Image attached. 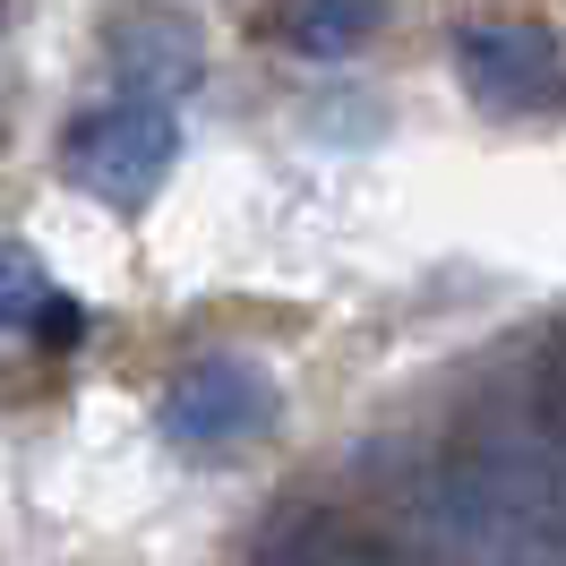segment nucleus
Masks as SVG:
<instances>
[{"label": "nucleus", "instance_id": "nucleus-6", "mask_svg": "<svg viewBox=\"0 0 566 566\" xmlns=\"http://www.w3.org/2000/svg\"><path fill=\"white\" fill-rule=\"evenodd\" d=\"M27 310H43V266L18 241H0V326L27 318Z\"/></svg>", "mask_w": 566, "mask_h": 566}, {"label": "nucleus", "instance_id": "nucleus-2", "mask_svg": "<svg viewBox=\"0 0 566 566\" xmlns=\"http://www.w3.org/2000/svg\"><path fill=\"white\" fill-rule=\"evenodd\" d=\"M455 77L472 86V104L490 112H566V43L549 27H515V18H490V27H463L455 35Z\"/></svg>", "mask_w": 566, "mask_h": 566}, {"label": "nucleus", "instance_id": "nucleus-3", "mask_svg": "<svg viewBox=\"0 0 566 566\" xmlns=\"http://www.w3.org/2000/svg\"><path fill=\"white\" fill-rule=\"evenodd\" d=\"M275 421V387L249 369V360L214 353V360H189L172 387H164V438L189 447V455H223L258 429Z\"/></svg>", "mask_w": 566, "mask_h": 566}, {"label": "nucleus", "instance_id": "nucleus-5", "mask_svg": "<svg viewBox=\"0 0 566 566\" xmlns=\"http://www.w3.org/2000/svg\"><path fill=\"white\" fill-rule=\"evenodd\" d=\"M369 27H378V0H275V35L310 61H335V52L369 43Z\"/></svg>", "mask_w": 566, "mask_h": 566}, {"label": "nucleus", "instance_id": "nucleus-1", "mask_svg": "<svg viewBox=\"0 0 566 566\" xmlns=\"http://www.w3.org/2000/svg\"><path fill=\"white\" fill-rule=\"evenodd\" d=\"M61 164H70V180L95 189L104 207H138L180 164V120L164 104H146V95H120V104L86 112L70 138H61Z\"/></svg>", "mask_w": 566, "mask_h": 566}, {"label": "nucleus", "instance_id": "nucleus-7", "mask_svg": "<svg viewBox=\"0 0 566 566\" xmlns=\"http://www.w3.org/2000/svg\"><path fill=\"white\" fill-rule=\"evenodd\" d=\"M541 395H566V335H558V353H549V378H541Z\"/></svg>", "mask_w": 566, "mask_h": 566}, {"label": "nucleus", "instance_id": "nucleus-4", "mask_svg": "<svg viewBox=\"0 0 566 566\" xmlns=\"http://www.w3.org/2000/svg\"><path fill=\"white\" fill-rule=\"evenodd\" d=\"M104 52H112V70L129 77V95H146V104L189 95V86H198V70H207L198 27H189L180 9H120V18L104 27Z\"/></svg>", "mask_w": 566, "mask_h": 566}]
</instances>
